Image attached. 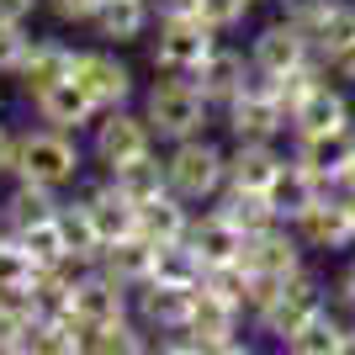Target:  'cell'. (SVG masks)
I'll list each match as a JSON object with an SVG mask.
<instances>
[{"label": "cell", "mask_w": 355, "mask_h": 355, "mask_svg": "<svg viewBox=\"0 0 355 355\" xmlns=\"http://www.w3.org/2000/svg\"><path fill=\"white\" fill-rule=\"evenodd\" d=\"M43 6L59 21H69V27H90V16L101 11V0H43Z\"/></svg>", "instance_id": "60d3db41"}, {"label": "cell", "mask_w": 355, "mask_h": 355, "mask_svg": "<svg viewBox=\"0 0 355 355\" xmlns=\"http://www.w3.org/2000/svg\"><path fill=\"white\" fill-rule=\"evenodd\" d=\"M154 6V21H170V16H196L202 0H148Z\"/></svg>", "instance_id": "ee69618b"}, {"label": "cell", "mask_w": 355, "mask_h": 355, "mask_svg": "<svg viewBox=\"0 0 355 355\" xmlns=\"http://www.w3.org/2000/svg\"><path fill=\"white\" fill-rule=\"evenodd\" d=\"M69 318L74 324L90 329H106V324H122V318H133V292L101 266H85L74 276V297H69Z\"/></svg>", "instance_id": "9c48e42d"}, {"label": "cell", "mask_w": 355, "mask_h": 355, "mask_svg": "<svg viewBox=\"0 0 355 355\" xmlns=\"http://www.w3.org/2000/svg\"><path fill=\"white\" fill-rule=\"evenodd\" d=\"M207 117L212 106L207 96L196 90V80H180V74H164L144 90V122L154 128L159 144H180V138H196L207 133Z\"/></svg>", "instance_id": "277c9868"}, {"label": "cell", "mask_w": 355, "mask_h": 355, "mask_svg": "<svg viewBox=\"0 0 355 355\" xmlns=\"http://www.w3.org/2000/svg\"><path fill=\"white\" fill-rule=\"evenodd\" d=\"M308 59H318L308 43V32L297 27V21H286V16H276V21H266V27L254 32V43H250V64L260 74H270V80H282V74L302 69Z\"/></svg>", "instance_id": "8fae6325"}, {"label": "cell", "mask_w": 355, "mask_h": 355, "mask_svg": "<svg viewBox=\"0 0 355 355\" xmlns=\"http://www.w3.org/2000/svg\"><path fill=\"white\" fill-rule=\"evenodd\" d=\"M148 355H202V345H196L191 334H164V340L154 345Z\"/></svg>", "instance_id": "7bdbcfd3"}, {"label": "cell", "mask_w": 355, "mask_h": 355, "mask_svg": "<svg viewBox=\"0 0 355 355\" xmlns=\"http://www.w3.org/2000/svg\"><path fill=\"white\" fill-rule=\"evenodd\" d=\"M202 355H260L254 345H244V340H223V345H207Z\"/></svg>", "instance_id": "c3c4849f"}, {"label": "cell", "mask_w": 355, "mask_h": 355, "mask_svg": "<svg viewBox=\"0 0 355 355\" xmlns=\"http://www.w3.org/2000/svg\"><path fill=\"white\" fill-rule=\"evenodd\" d=\"M202 260L191 254V244H164L159 250V266H154V282H170V286H202Z\"/></svg>", "instance_id": "74e56055"}, {"label": "cell", "mask_w": 355, "mask_h": 355, "mask_svg": "<svg viewBox=\"0 0 355 355\" xmlns=\"http://www.w3.org/2000/svg\"><path fill=\"white\" fill-rule=\"evenodd\" d=\"M64 202L53 186H37V180H16L11 191H6V228H27V223H43L53 218Z\"/></svg>", "instance_id": "4dcf8cb0"}, {"label": "cell", "mask_w": 355, "mask_h": 355, "mask_svg": "<svg viewBox=\"0 0 355 355\" xmlns=\"http://www.w3.org/2000/svg\"><path fill=\"white\" fill-rule=\"evenodd\" d=\"M308 43H313V53H318L324 64L340 59L345 48L355 43V0H334V11H329L324 21L308 32Z\"/></svg>", "instance_id": "d6a6232c"}, {"label": "cell", "mask_w": 355, "mask_h": 355, "mask_svg": "<svg viewBox=\"0 0 355 355\" xmlns=\"http://www.w3.org/2000/svg\"><path fill=\"white\" fill-rule=\"evenodd\" d=\"M32 112L43 128H64V133H80V128H96V101H90L85 90L74 85V80H59V85H48L43 96H32Z\"/></svg>", "instance_id": "e0dca14e"}, {"label": "cell", "mask_w": 355, "mask_h": 355, "mask_svg": "<svg viewBox=\"0 0 355 355\" xmlns=\"http://www.w3.org/2000/svg\"><path fill=\"white\" fill-rule=\"evenodd\" d=\"M223 128H228V138H234V144H276V138L292 133V117H286L282 96H276V80H270V74H260V69L250 64L244 90L223 106Z\"/></svg>", "instance_id": "3957f363"}, {"label": "cell", "mask_w": 355, "mask_h": 355, "mask_svg": "<svg viewBox=\"0 0 355 355\" xmlns=\"http://www.w3.org/2000/svg\"><path fill=\"white\" fill-rule=\"evenodd\" d=\"M32 355H85V324L74 318H37L27 334Z\"/></svg>", "instance_id": "836d02e7"}, {"label": "cell", "mask_w": 355, "mask_h": 355, "mask_svg": "<svg viewBox=\"0 0 355 355\" xmlns=\"http://www.w3.org/2000/svg\"><path fill=\"white\" fill-rule=\"evenodd\" d=\"M59 228H64V244H69L74 266H101L106 239H101V228H96V218H90L85 196H69V202L59 207Z\"/></svg>", "instance_id": "4316f807"}, {"label": "cell", "mask_w": 355, "mask_h": 355, "mask_svg": "<svg viewBox=\"0 0 355 355\" xmlns=\"http://www.w3.org/2000/svg\"><path fill=\"white\" fill-rule=\"evenodd\" d=\"M340 128H355L350 117V96H345L334 80L313 85L302 101L292 106V138H313V133H340Z\"/></svg>", "instance_id": "9a60e30c"}, {"label": "cell", "mask_w": 355, "mask_h": 355, "mask_svg": "<svg viewBox=\"0 0 355 355\" xmlns=\"http://www.w3.org/2000/svg\"><path fill=\"white\" fill-rule=\"evenodd\" d=\"M329 74H334V80H350V85H355V43L345 48L340 59H329Z\"/></svg>", "instance_id": "7dc6e473"}, {"label": "cell", "mask_w": 355, "mask_h": 355, "mask_svg": "<svg viewBox=\"0 0 355 355\" xmlns=\"http://www.w3.org/2000/svg\"><path fill=\"white\" fill-rule=\"evenodd\" d=\"M191 302L196 286H170V282H148L133 292V313L144 329H159V334H186L191 324Z\"/></svg>", "instance_id": "4fadbf2b"}, {"label": "cell", "mask_w": 355, "mask_h": 355, "mask_svg": "<svg viewBox=\"0 0 355 355\" xmlns=\"http://www.w3.org/2000/svg\"><path fill=\"white\" fill-rule=\"evenodd\" d=\"M6 234H11L43 270H48V266H69V244H64L59 212H53V218H43V223H27V228H6Z\"/></svg>", "instance_id": "1f68e13d"}, {"label": "cell", "mask_w": 355, "mask_h": 355, "mask_svg": "<svg viewBox=\"0 0 355 355\" xmlns=\"http://www.w3.org/2000/svg\"><path fill=\"white\" fill-rule=\"evenodd\" d=\"M37 324V308H32V297L21 292H0V355L6 350H21Z\"/></svg>", "instance_id": "d590c367"}, {"label": "cell", "mask_w": 355, "mask_h": 355, "mask_svg": "<svg viewBox=\"0 0 355 355\" xmlns=\"http://www.w3.org/2000/svg\"><path fill=\"white\" fill-rule=\"evenodd\" d=\"M286 154L276 144H234L228 148V186L234 191H260L270 196V186H276V175H282Z\"/></svg>", "instance_id": "d6986e66"}, {"label": "cell", "mask_w": 355, "mask_h": 355, "mask_svg": "<svg viewBox=\"0 0 355 355\" xmlns=\"http://www.w3.org/2000/svg\"><path fill=\"white\" fill-rule=\"evenodd\" d=\"M69 80L85 90L90 101H96V112H122V106L138 96L133 69H128V64H122L112 48H74Z\"/></svg>", "instance_id": "ba28073f"}, {"label": "cell", "mask_w": 355, "mask_h": 355, "mask_svg": "<svg viewBox=\"0 0 355 355\" xmlns=\"http://www.w3.org/2000/svg\"><path fill=\"white\" fill-rule=\"evenodd\" d=\"M85 207H90V218H96V228H101L106 244L138 234V207L117 191V186H112V175H106L101 186H90V191H85Z\"/></svg>", "instance_id": "d4e9b609"}, {"label": "cell", "mask_w": 355, "mask_h": 355, "mask_svg": "<svg viewBox=\"0 0 355 355\" xmlns=\"http://www.w3.org/2000/svg\"><path fill=\"white\" fill-rule=\"evenodd\" d=\"M85 355H148L144 324H138V318H122V324L90 329L85 334Z\"/></svg>", "instance_id": "e575fe53"}, {"label": "cell", "mask_w": 355, "mask_h": 355, "mask_svg": "<svg viewBox=\"0 0 355 355\" xmlns=\"http://www.w3.org/2000/svg\"><path fill=\"white\" fill-rule=\"evenodd\" d=\"M85 170V148L80 133H64V128H27L16 133V180H37V186H74Z\"/></svg>", "instance_id": "7a4b0ae2"}, {"label": "cell", "mask_w": 355, "mask_h": 355, "mask_svg": "<svg viewBox=\"0 0 355 355\" xmlns=\"http://www.w3.org/2000/svg\"><path fill=\"white\" fill-rule=\"evenodd\" d=\"M37 276H43V266H37L11 234H0V292H21V297H27Z\"/></svg>", "instance_id": "8d00e7d4"}, {"label": "cell", "mask_w": 355, "mask_h": 355, "mask_svg": "<svg viewBox=\"0 0 355 355\" xmlns=\"http://www.w3.org/2000/svg\"><path fill=\"white\" fill-rule=\"evenodd\" d=\"M112 186H117L133 207H148V202H159V196H170V175H164V154L154 148L148 159L128 164V170H117L112 175Z\"/></svg>", "instance_id": "f1b7e54d"}, {"label": "cell", "mask_w": 355, "mask_h": 355, "mask_svg": "<svg viewBox=\"0 0 355 355\" xmlns=\"http://www.w3.org/2000/svg\"><path fill=\"white\" fill-rule=\"evenodd\" d=\"M350 212H355V196H350Z\"/></svg>", "instance_id": "db71d44e"}, {"label": "cell", "mask_w": 355, "mask_h": 355, "mask_svg": "<svg viewBox=\"0 0 355 355\" xmlns=\"http://www.w3.org/2000/svg\"><path fill=\"white\" fill-rule=\"evenodd\" d=\"M37 6H43V0H0V21H11V27H27Z\"/></svg>", "instance_id": "b9f144b4"}, {"label": "cell", "mask_w": 355, "mask_h": 355, "mask_svg": "<svg viewBox=\"0 0 355 355\" xmlns=\"http://www.w3.org/2000/svg\"><path fill=\"white\" fill-rule=\"evenodd\" d=\"M0 175H16V133L0 122Z\"/></svg>", "instance_id": "f6af8a7d"}, {"label": "cell", "mask_w": 355, "mask_h": 355, "mask_svg": "<svg viewBox=\"0 0 355 355\" xmlns=\"http://www.w3.org/2000/svg\"><path fill=\"white\" fill-rule=\"evenodd\" d=\"M74 69V48L59 43V37H32L27 59H21V69H16V85H21V96H43L48 85H59V80H69Z\"/></svg>", "instance_id": "ac0fdd59"}, {"label": "cell", "mask_w": 355, "mask_h": 355, "mask_svg": "<svg viewBox=\"0 0 355 355\" xmlns=\"http://www.w3.org/2000/svg\"><path fill=\"white\" fill-rule=\"evenodd\" d=\"M340 191H345V196H355V159H350V170L340 175Z\"/></svg>", "instance_id": "681fc988"}, {"label": "cell", "mask_w": 355, "mask_h": 355, "mask_svg": "<svg viewBox=\"0 0 355 355\" xmlns=\"http://www.w3.org/2000/svg\"><path fill=\"white\" fill-rule=\"evenodd\" d=\"M334 302L355 313V260H350V266H345V276H340V282H334Z\"/></svg>", "instance_id": "bcb514c9"}, {"label": "cell", "mask_w": 355, "mask_h": 355, "mask_svg": "<svg viewBox=\"0 0 355 355\" xmlns=\"http://www.w3.org/2000/svg\"><path fill=\"white\" fill-rule=\"evenodd\" d=\"M154 144H159L154 128H148L144 112H133V106H122V112H101L96 128H90V159L101 164L106 175H117V170H128V164L148 159Z\"/></svg>", "instance_id": "8992f818"}, {"label": "cell", "mask_w": 355, "mask_h": 355, "mask_svg": "<svg viewBox=\"0 0 355 355\" xmlns=\"http://www.w3.org/2000/svg\"><path fill=\"white\" fill-rule=\"evenodd\" d=\"M292 159L308 170V175H318L324 186H334L340 191V175L350 170L355 159V128H340V133H313V138H292Z\"/></svg>", "instance_id": "5bb4252c"}, {"label": "cell", "mask_w": 355, "mask_h": 355, "mask_svg": "<svg viewBox=\"0 0 355 355\" xmlns=\"http://www.w3.org/2000/svg\"><path fill=\"white\" fill-rule=\"evenodd\" d=\"M0 234H6V196H0Z\"/></svg>", "instance_id": "816d5d0a"}, {"label": "cell", "mask_w": 355, "mask_h": 355, "mask_svg": "<svg viewBox=\"0 0 355 355\" xmlns=\"http://www.w3.org/2000/svg\"><path fill=\"white\" fill-rule=\"evenodd\" d=\"M164 175H170V191L180 202H191V207L218 202L223 186H228V148L212 144L207 133L180 138V144L164 148Z\"/></svg>", "instance_id": "6da1fadb"}, {"label": "cell", "mask_w": 355, "mask_h": 355, "mask_svg": "<svg viewBox=\"0 0 355 355\" xmlns=\"http://www.w3.org/2000/svg\"><path fill=\"white\" fill-rule=\"evenodd\" d=\"M27 27H11V21H0V80H16V69H21V59H27Z\"/></svg>", "instance_id": "ab89813d"}, {"label": "cell", "mask_w": 355, "mask_h": 355, "mask_svg": "<svg viewBox=\"0 0 355 355\" xmlns=\"http://www.w3.org/2000/svg\"><path fill=\"white\" fill-rule=\"evenodd\" d=\"M244 74H250V53H239V48H218L191 80H196V90L207 96V106H228L239 90H244Z\"/></svg>", "instance_id": "cb8c5ba5"}, {"label": "cell", "mask_w": 355, "mask_h": 355, "mask_svg": "<svg viewBox=\"0 0 355 355\" xmlns=\"http://www.w3.org/2000/svg\"><path fill=\"white\" fill-rule=\"evenodd\" d=\"M329 191H334V186H324L318 175H308V170H302V164H297L292 154H286L282 175H276V186H270V207H276V218H282L286 228H292V223L302 218V212H308L313 202H324Z\"/></svg>", "instance_id": "44dd1931"}, {"label": "cell", "mask_w": 355, "mask_h": 355, "mask_svg": "<svg viewBox=\"0 0 355 355\" xmlns=\"http://www.w3.org/2000/svg\"><path fill=\"white\" fill-rule=\"evenodd\" d=\"M239 324H244V308H239V302L207 292V286H196V302H191V324H186V334H191L202 350H207V345H223V340H239Z\"/></svg>", "instance_id": "ffe728a7"}, {"label": "cell", "mask_w": 355, "mask_h": 355, "mask_svg": "<svg viewBox=\"0 0 355 355\" xmlns=\"http://www.w3.org/2000/svg\"><path fill=\"white\" fill-rule=\"evenodd\" d=\"M186 244H191V254L202 260V270H223V266H239V260H244V234H239L218 207L202 212V218H191Z\"/></svg>", "instance_id": "2e32d148"}, {"label": "cell", "mask_w": 355, "mask_h": 355, "mask_svg": "<svg viewBox=\"0 0 355 355\" xmlns=\"http://www.w3.org/2000/svg\"><path fill=\"white\" fill-rule=\"evenodd\" d=\"M345 340H350V324H345L334 308H324L318 318H308V324L286 340V355H340Z\"/></svg>", "instance_id": "f546056e"}, {"label": "cell", "mask_w": 355, "mask_h": 355, "mask_svg": "<svg viewBox=\"0 0 355 355\" xmlns=\"http://www.w3.org/2000/svg\"><path fill=\"white\" fill-rule=\"evenodd\" d=\"M6 355H32V350H27V345H21V350H6Z\"/></svg>", "instance_id": "f5cc1de1"}, {"label": "cell", "mask_w": 355, "mask_h": 355, "mask_svg": "<svg viewBox=\"0 0 355 355\" xmlns=\"http://www.w3.org/2000/svg\"><path fill=\"white\" fill-rule=\"evenodd\" d=\"M324 308H329V292H324V282L302 270V276H292V282H286L282 292L270 297L266 308L254 313V329H260L266 340L286 345V340H292V334H297V329L308 324V318H318V313H324Z\"/></svg>", "instance_id": "52a82bcc"}, {"label": "cell", "mask_w": 355, "mask_h": 355, "mask_svg": "<svg viewBox=\"0 0 355 355\" xmlns=\"http://www.w3.org/2000/svg\"><path fill=\"white\" fill-rule=\"evenodd\" d=\"M250 11H254V0H202V6H196V16H202L212 32L244 27V16H250Z\"/></svg>", "instance_id": "f35d334b"}, {"label": "cell", "mask_w": 355, "mask_h": 355, "mask_svg": "<svg viewBox=\"0 0 355 355\" xmlns=\"http://www.w3.org/2000/svg\"><path fill=\"white\" fill-rule=\"evenodd\" d=\"M292 234L302 239V250H318V254L355 250V212H350V196H345V191H329L324 202H313V207L292 223Z\"/></svg>", "instance_id": "30bf717a"}, {"label": "cell", "mask_w": 355, "mask_h": 355, "mask_svg": "<svg viewBox=\"0 0 355 355\" xmlns=\"http://www.w3.org/2000/svg\"><path fill=\"white\" fill-rule=\"evenodd\" d=\"M340 355H355V324H350V340H345V350Z\"/></svg>", "instance_id": "f907efd6"}, {"label": "cell", "mask_w": 355, "mask_h": 355, "mask_svg": "<svg viewBox=\"0 0 355 355\" xmlns=\"http://www.w3.org/2000/svg\"><path fill=\"white\" fill-rule=\"evenodd\" d=\"M154 266H159V244H148L144 234L117 239V244H106V250H101V270H112L128 292H138V286L154 282Z\"/></svg>", "instance_id": "603a6c76"}, {"label": "cell", "mask_w": 355, "mask_h": 355, "mask_svg": "<svg viewBox=\"0 0 355 355\" xmlns=\"http://www.w3.org/2000/svg\"><path fill=\"white\" fill-rule=\"evenodd\" d=\"M239 266L250 270L254 282H292V276H302V239L286 228V223H276V228H266V234L244 239V260Z\"/></svg>", "instance_id": "7c38bea8"}, {"label": "cell", "mask_w": 355, "mask_h": 355, "mask_svg": "<svg viewBox=\"0 0 355 355\" xmlns=\"http://www.w3.org/2000/svg\"><path fill=\"white\" fill-rule=\"evenodd\" d=\"M218 48H223V32H212L202 16H170V21H154V37H148L154 69H159V74H180V80H191Z\"/></svg>", "instance_id": "5b68a950"}, {"label": "cell", "mask_w": 355, "mask_h": 355, "mask_svg": "<svg viewBox=\"0 0 355 355\" xmlns=\"http://www.w3.org/2000/svg\"><path fill=\"white\" fill-rule=\"evenodd\" d=\"M350 324H355V313H350Z\"/></svg>", "instance_id": "11a10c76"}, {"label": "cell", "mask_w": 355, "mask_h": 355, "mask_svg": "<svg viewBox=\"0 0 355 355\" xmlns=\"http://www.w3.org/2000/svg\"><path fill=\"white\" fill-rule=\"evenodd\" d=\"M148 27H154V6H148V0H101V11L90 16V32H96L106 48L138 43Z\"/></svg>", "instance_id": "7402d4cb"}, {"label": "cell", "mask_w": 355, "mask_h": 355, "mask_svg": "<svg viewBox=\"0 0 355 355\" xmlns=\"http://www.w3.org/2000/svg\"><path fill=\"white\" fill-rule=\"evenodd\" d=\"M191 202H180L175 191L159 196V202H148V207H138V234L148 239V244H186V234H191Z\"/></svg>", "instance_id": "484cf974"}, {"label": "cell", "mask_w": 355, "mask_h": 355, "mask_svg": "<svg viewBox=\"0 0 355 355\" xmlns=\"http://www.w3.org/2000/svg\"><path fill=\"white\" fill-rule=\"evenodd\" d=\"M212 207L234 223L244 239H254V234H266V228L282 223V218H276V207H270V196H260V191H234V186H223V196L212 202Z\"/></svg>", "instance_id": "83f0119b"}]
</instances>
